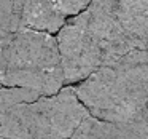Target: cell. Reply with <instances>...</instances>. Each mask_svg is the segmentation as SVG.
Wrapping results in <instances>:
<instances>
[{
	"label": "cell",
	"instance_id": "cell-9",
	"mask_svg": "<svg viewBox=\"0 0 148 139\" xmlns=\"http://www.w3.org/2000/svg\"><path fill=\"white\" fill-rule=\"evenodd\" d=\"M59 3H61L64 13L67 15V18L70 19V18L78 16L80 13H83L92 3V0H59Z\"/></svg>",
	"mask_w": 148,
	"mask_h": 139
},
{
	"label": "cell",
	"instance_id": "cell-11",
	"mask_svg": "<svg viewBox=\"0 0 148 139\" xmlns=\"http://www.w3.org/2000/svg\"><path fill=\"white\" fill-rule=\"evenodd\" d=\"M147 53H148V45H147Z\"/></svg>",
	"mask_w": 148,
	"mask_h": 139
},
{
	"label": "cell",
	"instance_id": "cell-10",
	"mask_svg": "<svg viewBox=\"0 0 148 139\" xmlns=\"http://www.w3.org/2000/svg\"><path fill=\"white\" fill-rule=\"evenodd\" d=\"M69 139H96L94 138V129H92V115L84 120L83 125H81Z\"/></svg>",
	"mask_w": 148,
	"mask_h": 139
},
{
	"label": "cell",
	"instance_id": "cell-7",
	"mask_svg": "<svg viewBox=\"0 0 148 139\" xmlns=\"http://www.w3.org/2000/svg\"><path fill=\"white\" fill-rule=\"evenodd\" d=\"M96 139H148V128L132 123H112L92 117Z\"/></svg>",
	"mask_w": 148,
	"mask_h": 139
},
{
	"label": "cell",
	"instance_id": "cell-1",
	"mask_svg": "<svg viewBox=\"0 0 148 139\" xmlns=\"http://www.w3.org/2000/svg\"><path fill=\"white\" fill-rule=\"evenodd\" d=\"M58 42L67 86L142 50L121 16L119 0H92L83 13L65 23Z\"/></svg>",
	"mask_w": 148,
	"mask_h": 139
},
{
	"label": "cell",
	"instance_id": "cell-3",
	"mask_svg": "<svg viewBox=\"0 0 148 139\" xmlns=\"http://www.w3.org/2000/svg\"><path fill=\"white\" fill-rule=\"evenodd\" d=\"M2 86L27 88L43 96L58 94L65 85V72L58 35L35 30L2 35Z\"/></svg>",
	"mask_w": 148,
	"mask_h": 139
},
{
	"label": "cell",
	"instance_id": "cell-5",
	"mask_svg": "<svg viewBox=\"0 0 148 139\" xmlns=\"http://www.w3.org/2000/svg\"><path fill=\"white\" fill-rule=\"evenodd\" d=\"M67 21L59 0H0V35L19 30L54 35Z\"/></svg>",
	"mask_w": 148,
	"mask_h": 139
},
{
	"label": "cell",
	"instance_id": "cell-4",
	"mask_svg": "<svg viewBox=\"0 0 148 139\" xmlns=\"http://www.w3.org/2000/svg\"><path fill=\"white\" fill-rule=\"evenodd\" d=\"M91 113L75 86L32 102L0 109V136L5 139H69Z\"/></svg>",
	"mask_w": 148,
	"mask_h": 139
},
{
	"label": "cell",
	"instance_id": "cell-12",
	"mask_svg": "<svg viewBox=\"0 0 148 139\" xmlns=\"http://www.w3.org/2000/svg\"><path fill=\"white\" fill-rule=\"evenodd\" d=\"M2 139H5V138H2Z\"/></svg>",
	"mask_w": 148,
	"mask_h": 139
},
{
	"label": "cell",
	"instance_id": "cell-2",
	"mask_svg": "<svg viewBox=\"0 0 148 139\" xmlns=\"http://www.w3.org/2000/svg\"><path fill=\"white\" fill-rule=\"evenodd\" d=\"M94 118L148 128V53L137 50L75 86Z\"/></svg>",
	"mask_w": 148,
	"mask_h": 139
},
{
	"label": "cell",
	"instance_id": "cell-8",
	"mask_svg": "<svg viewBox=\"0 0 148 139\" xmlns=\"http://www.w3.org/2000/svg\"><path fill=\"white\" fill-rule=\"evenodd\" d=\"M43 94L34 90H27V88H8L2 86L0 91V109H7L14 104H23V102H32V101L40 99Z\"/></svg>",
	"mask_w": 148,
	"mask_h": 139
},
{
	"label": "cell",
	"instance_id": "cell-6",
	"mask_svg": "<svg viewBox=\"0 0 148 139\" xmlns=\"http://www.w3.org/2000/svg\"><path fill=\"white\" fill-rule=\"evenodd\" d=\"M119 11L126 26L140 43L142 50L148 45V0H119Z\"/></svg>",
	"mask_w": 148,
	"mask_h": 139
}]
</instances>
